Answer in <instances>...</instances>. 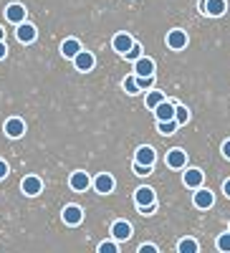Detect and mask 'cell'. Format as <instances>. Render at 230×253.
<instances>
[{
    "label": "cell",
    "instance_id": "6da1fadb",
    "mask_svg": "<svg viewBox=\"0 0 230 253\" xmlns=\"http://www.w3.org/2000/svg\"><path fill=\"white\" fill-rule=\"evenodd\" d=\"M74 66H76V71L86 74V71H91V69L96 66V58H94L91 51H78V53L74 56Z\"/></svg>",
    "mask_w": 230,
    "mask_h": 253
},
{
    "label": "cell",
    "instance_id": "7a4b0ae2",
    "mask_svg": "<svg viewBox=\"0 0 230 253\" xmlns=\"http://www.w3.org/2000/svg\"><path fill=\"white\" fill-rule=\"evenodd\" d=\"M164 162H167V167H172V170H182V167L187 165V152L180 150V147H175V150L167 152Z\"/></svg>",
    "mask_w": 230,
    "mask_h": 253
},
{
    "label": "cell",
    "instance_id": "3957f363",
    "mask_svg": "<svg viewBox=\"0 0 230 253\" xmlns=\"http://www.w3.org/2000/svg\"><path fill=\"white\" fill-rule=\"evenodd\" d=\"M192 203H195V208L207 210V208H213V205H215V195L210 193V190H205V187H197V190H195Z\"/></svg>",
    "mask_w": 230,
    "mask_h": 253
},
{
    "label": "cell",
    "instance_id": "277c9868",
    "mask_svg": "<svg viewBox=\"0 0 230 253\" xmlns=\"http://www.w3.org/2000/svg\"><path fill=\"white\" fill-rule=\"evenodd\" d=\"M20 190H23L28 198H36V195H40V190H43V182H40V177H36V175H28V177H23V182H20Z\"/></svg>",
    "mask_w": 230,
    "mask_h": 253
},
{
    "label": "cell",
    "instance_id": "5b68a950",
    "mask_svg": "<svg viewBox=\"0 0 230 253\" xmlns=\"http://www.w3.org/2000/svg\"><path fill=\"white\" fill-rule=\"evenodd\" d=\"M114 185H116L114 177L107 175V172H101V175L94 177V187H96V193H99V195H109L112 190H114Z\"/></svg>",
    "mask_w": 230,
    "mask_h": 253
},
{
    "label": "cell",
    "instance_id": "8992f818",
    "mask_svg": "<svg viewBox=\"0 0 230 253\" xmlns=\"http://www.w3.org/2000/svg\"><path fill=\"white\" fill-rule=\"evenodd\" d=\"M202 180H205V175H202V170H197V167H190V170H187V172L182 175L185 187H190V190L202 187Z\"/></svg>",
    "mask_w": 230,
    "mask_h": 253
},
{
    "label": "cell",
    "instance_id": "52a82bcc",
    "mask_svg": "<svg viewBox=\"0 0 230 253\" xmlns=\"http://www.w3.org/2000/svg\"><path fill=\"white\" fill-rule=\"evenodd\" d=\"M15 36H18L20 43H33L36 36H38V31H36V26H33V23H26V20H23V23H18Z\"/></svg>",
    "mask_w": 230,
    "mask_h": 253
},
{
    "label": "cell",
    "instance_id": "ba28073f",
    "mask_svg": "<svg viewBox=\"0 0 230 253\" xmlns=\"http://www.w3.org/2000/svg\"><path fill=\"white\" fill-rule=\"evenodd\" d=\"M154 112V117H157V122H164V119H175V101H167V99H162L157 107L152 109Z\"/></svg>",
    "mask_w": 230,
    "mask_h": 253
},
{
    "label": "cell",
    "instance_id": "9c48e42d",
    "mask_svg": "<svg viewBox=\"0 0 230 253\" xmlns=\"http://www.w3.org/2000/svg\"><path fill=\"white\" fill-rule=\"evenodd\" d=\"M167 46H170L172 51H182L187 46V33L180 31V28L170 31V33H167Z\"/></svg>",
    "mask_w": 230,
    "mask_h": 253
},
{
    "label": "cell",
    "instance_id": "30bf717a",
    "mask_svg": "<svg viewBox=\"0 0 230 253\" xmlns=\"http://www.w3.org/2000/svg\"><path fill=\"white\" fill-rule=\"evenodd\" d=\"M71 187L76 190V193H83V190H89L91 187V177H89V172H83V170H78V172H71Z\"/></svg>",
    "mask_w": 230,
    "mask_h": 253
},
{
    "label": "cell",
    "instance_id": "8fae6325",
    "mask_svg": "<svg viewBox=\"0 0 230 253\" xmlns=\"http://www.w3.org/2000/svg\"><path fill=\"white\" fill-rule=\"evenodd\" d=\"M5 134L10 137V139H18V137H23V132H26V124H23V119H18V117H13V119H8L5 122Z\"/></svg>",
    "mask_w": 230,
    "mask_h": 253
},
{
    "label": "cell",
    "instance_id": "7c38bea8",
    "mask_svg": "<svg viewBox=\"0 0 230 253\" xmlns=\"http://www.w3.org/2000/svg\"><path fill=\"white\" fill-rule=\"evenodd\" d=\"M152 74H154V61L139 56L134 61V76H152Z\"/></svg>",
    "mask_w": 230,
    "mask_h": 253
},
{
    "label": "cell",
    "instance_id": "4fadbf2b",
    "mask_svg": "<svg viewBox=\"0 0 230 253\" xmlns=\"http://www.w3.org/2000/svg\"><path fill=\"white\" fill-rule=\"evenodd\" d=\"M154 160H157V152L147 144H142L137 150V155H134V162H139V165H152L154 167Z\"/></svg>",
    "mask_w": 230,
    "mask_h": 253
},
{
    "label": "cell",
    "instance_id": "5bb4252c",
    "mask_svg": "<svg viewBox=\"0 0 230 253\" xmlns=\"http://www.w3.org/2000/svg\"><path fill=\"white\" fill-rule=\"evenodd\" d=\"M83 220V210L78 205H66L64 208V223L66 225H78Z\"/></svg>",
    "mask_w": 230,
    "mask_h": 253
},
{
    "label": "cell",
    "instance_id": "9a60e30c",
    "mask_svg": "<svg viewBox=\"0 0 230 253\" xmlns=\"http://www.w3.org/2000/svg\"><path fill=\"white\" fill-rule=\"evenodd\" d=\"M132 43H134V41H132V36H129V33H116V36H114V41H112L114 51H116V53H121V56L132 48Z\"/></svg>",
    "mask_w": 230,
    "mask_h": 253
},
{
    "label": "cell",
    "instance_id": "2e32d148",
    "mask_svg": "<svg viewBox=\"0 0 230 253\" xmlns=\"http://www.w3.org/2000/svg\"><path fill=\"white\" fill-rule=\"evenodd\" d=\"M5 18L10 20V23H23V20H26V8L23 5H20V3H10L8 8H5Z\"/></svg>",
    "mask_w": 230,
    "mask_h": 253
},
{
    "label": "cell",
    "instance_id": "e0dca14e",
    "mask_svg": "<svg viewBox=\"0 0 230 253\" xmlns=\"http://www.w3.org/2000/svg\"><path fill=\"white\" fill-rule=\"evenodd\" d=\"M225 8H228V3H225V0H205L202 13L213 15V18H220V15L225 13Z\"/></svg>",
    "mask_w": 230,
    "mask_h": 253
},
{
    "label": "cell",
    "instance_id": "ac0fdd59",
    "mask_svg": "<svg viewBox=\"0 0 230 253\" xmlns=\"http://www.w3.org/2000/svg\"><path fill=\"white\" fill-rule=\"evenodd\" d=\"M112 236H114L116 241H127V238L132 236V225H129L127 220H116V223L112 225Z\"/></svg>",
    "mask_w": 230,
    "mask_h": 253
},
{
    "label": "cell",
    "instance_id": "d6986e66",
    "mask_svg": "<svg viewBox=\"0 0 230 253\" xmlns=\"http://www.w3.org/2000/svg\"><path fill=\"white\" fill-rule=\"evenodd\" d=\"M134 200H137V208H142V205L154 203L157 198H154V190H152V187H139L137 193H134Z\"/></svg>",
    "mask_w": 230,
    "mask_h": 253
},
{
    "label": "cell",
    "instance_id": "ffe728a7",
    "mask_svg": "<svg viewBox=\"0 0 230 253\" xmlns=\"http://www.w3.org/2000/svg\"><path fill=\"white\" fill-rule=\"evenodd\" d=\"M78 51H81V43H78L76 38H66L64 43H61V53H64L66 58H74Z\"/></svg>",
    "mask_w": 230,
    "mask_h": 253
},
{
    "label": "cell",
    "instance_id": "44dd1931",
    "mask_svg": "<svg viewBox=\"0 0 230 253\" xmlns=\"http://www.w3.org/2000/svg\"><path fill=\"white\" fill-rule=\"evenodd\" d=\"M197 248H200V246H197L195 238H182V241L177 243V251H180V253H197Z\"/></svg>",
    "mask_w": 230,
    "mask_h": 253
},
{
    "label": "cell",
    "instance_id": "7402d4cb",
    "mask_svg": "<svg viewBox=\"0 0 230 253\" xmlns=\"http://www.w3.org/2000/svg\"><path fill=\"white\" fill-rule=\"evenodd\" d=\"M177 122L175 119H164V122H157V129H159V134H175V129H177Z\"/></svg>",
    "mask_w": 230,
    "mask_h": 253
},
{
    "label": "cell",
    "instance_id": "603a6c76",
    "mask_svg": "<svg viewBox=\"0 0 230 253\" xmlns=\"http://www.w3.org/2000/svg\"><path fill=\"white\" fill-rule=\"evenodd\" d=\"M175 122L177 124H187L190 122V112H187V107H182V104L175 101Z\"/></svg>",
    "mask_w": 230,
    "mask_h": 253
},
{
    "label": "cell",
    "instance_id": "cb8c5ba5",
    "mask_svg": "<svg viewBox=\"0 0 230 253\" xmlns=\"http://www.w3.org/2000/svg\"><path fill=\"white\" fill-rule=\"evenodd\" d=\"M162 99H164V94H162V91H150V94H147V99H144V104H147V109H154Z\"/></svg>",
    "mask_w": 230,
    "mask_h": 253
},
{
    "label": "cell",
    "instance_id": "d4e9b609",
    "mask_svg": "<svg viewBox=\"0 0 230 253\" xmlns=\"http://www.w3.org/2000/svg\"><path fill=\"white\" fill-rule=\"evenodd\" d=\"M137 79V86H139V91H144V89H152L154 86V74L152 76H134Z\"/></svg>",
    "mask_w": 230,
    "mask_h": 253
},
{
    "label": "cell",
    "instance_id": "484cf974",
    "mask_svg": "<svg viewBox=\"0 0 230 253\" xmlns=\"http://www.w3.org/2000/svg\"><path fill=\"white\" fill-rule=\"evenodd\" d=\"M124 91H127V94H139V86H137V79L134 76H127V79H124Z\"/></svg>",
    "mask_w": 230,
    "mask_h": 253
},
{
    "label": "cell",
    "instance_id": "4316f807",
    "mask_svg": "<svg viewBox=\"0 0 230 253\" xmlns=\"http://www.w3.org/2000/svg\"><path fill=\"white\" fill-rule=\"evenodd\" d=\"M139 56H142V46L139 43H132V48L124 53V58H127V61H137Z\"/></svg>",
    "mask_w": 230,
    "mask_h": 253
},
{
    "label": "cell",
    "instance_id": "83f0119b",
    "mask_svg": "<svg viewBox=\"0 0 230 253\" xmlns=\"http://www.w3.org/2000/svg\"><path fill=\"white\" fill-rule=\"evenodd\" d=\"M218 248H220L223 253H230V230H228V233H223V236L218 238Z\"/></svg>",
    "mask_w": 230,
    "mask_h": 253
},
{
    "label": "cell",
    "instance_id": "f1b7e54d",
    "mask_svg": "<svg viewBox=\"0 0 230 253\" xmlns=\"http://www.w3.org/2000/svg\"><path fill=\"white\" fill-rule=\"evenodd\" d=\"M119 248H116V243L114 241H104V243H99V253H116Z\"/></svg>",
    "mask_w": 230,
    "mask_h": 253
},
{
    "label": "cell",
    "instance_id": "f546056e",
    "mask_svg": "<svg viewBox=\"0 0 230 253\" xmlns=\"http://www.w3.org/2000/svg\"><path fill=\"white\" fill-rule=\"evenodd\" d=\"M134 172L144 177V175H150V172H152V165H139V162H134Z\"/></svg>",
    "mask_w": 230,
    "mask_h": 253
},
{
    "label": "cell",
    "instance_id": "4dcf8cb0",
    "mask_svg": "<svg viewBox=\"0 0 230 253\" xmlns=\"http://www.w3.org/2000/svg\"><path fill=\"white\" fill-rule=\"evenodd\" d=\"M154 210H157V200L150 203V205H142V208H139V213H142V215H152Z\"/></svg>",
    "mask_w": 230,
    "mask_h": 253
},
{
    "label": "cell",
    "instance_id": "1f68e13d",
    "mask_svg": "<svg viewBox=\"0 0 230 253\" xmlns=\"http://www.w3.org/2000/svg\"><path fill=\"white\" fill-rule=\"evenodd\" d=\"M139 253H157V246H152V243H144V246H139Z\"/></svg>",
    "mask_w": 230,
    "mask_h": 253
},
{
    "label": "cell",
    "instance_id": "d6a6232c",
    "mask_svg": "<svg viewBox=\"0 0 230 253\" xmlns=\"http://www.w3.org/2000/svg\"><path fill=\"white\" fill-rule=\"evenodd\" d=\"M223 157H225V160H230V139H225V142H223Z\"/></svg>",
    "mask_w": 230,
    "mask_h": 253
},
{
    "label": "cell",
    "instance_id": "836d02e7",
    "mask_svg": "<svg viewBox=\"0 0 230 253\" xmlns=\"http://www.w3.org/2000/svg\"><path fill=\"white\" fill-rule=\"evenodd\" d=\"M5 175H8V162H5V160H0V180H3Z\"/></svg>",
    "mask_w": 230,
    "mask_h": 253
},
{
    "label": "cell",
    "instance_id": "e575fe53",
    "mask_svg": "<svg viewBox=\"0 0 230 253\" xmlns=\"http://www.w3.org/2000/svg\"><path fill=\"white\" fill-rule=\"evenodd\" d=\"M5 53H8V46L3 43V41H0V61H3V58H5Z\"/></svg>",
    "mask_w": 230,
    "mask_h": 253
},
{
    "label": "cell",
    "instance_id": "d590c367",
    "mask_svg": "<svg viewBox=\"0 0 230 253\" xmlns=\"http://www.w3.org/2000/svg\"><path fill=\"white\" fill-rule=\"evenodd\" d=\"M223 193H225V198H230V180L223 182Z\"/></svg>",
    "mask_w": 230,
    "mask_h": 253
},
{
    "label": "cell",
    "instance_id": "8d00e7d4",
    "mask_svg": "<svg viewBox=\"0 0 230 253\" xmlns=\"http://www.w3.org/2000/svg\"><path fill=\"white\" fill-rule=\"evenodd\" d=\"M3 36H5V31H3V28H0V41H3Z\"/></svg>",
    "mask_w": 230,
    "mask_h": 253
}]
</instances>
